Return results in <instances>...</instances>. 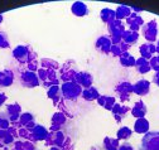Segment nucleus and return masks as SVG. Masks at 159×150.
<instances>
[{
    "mask_svg": "<svg viewBox=\"0 0 159 150\" xmlns=\"http://www.w3.org/2000/svg\"><path fill=\"white\" fill-rule=\"evenodd\" d=\"M13 58L19 66H25L38 61V55L29 44H19L13 49Z\"/></svg>",
    "mask_w": 159,
    "mask_h": 150,
    "instance_id": "f257e3e1",
    "label": "nucleus"
},
{
    "mask_svg": "<svg viewBox=\"0 0 159 150\" xmlns=\"http://www.w3.org/2000/svg\"><path fill=\"white\" fill-rule=\"evenodd\" d=\"M38 78L41 81V85L43 87H46L47 90L53 87V86H58L59 85V76L57 71H52V69H46V68H41L37 71Z\"/></svg>",
    "mask_w": 159,
    "mask_h": 150,
    "instance_id": "f03ea898",
    "label": "nucleus"
},
{
    "mask_svg": "<svg viewBox=\"0 0 159 150\" xmlns=\"http://www.w3.org/2000/svg\"><path fill=\"white\" fill-rule=\"evenodd\" d=\"M82 87L77 85L75 81L71 82H63L61 85V91L62 96L66 101H76L78 97H81L82 95Z\"/></svg>",
    "mask_w": 159,
    "mask_h": 150,
    "instance_id": "7ed1b4c3",
    "label": "nucleus"
},
{
    "mask_svg": "<svg viewBox=\"0 0 159 150\" xmlns=\"http://www.w3.org/2000/svg\"><path fill=\"white\" fill-rule=\"evenodd\" d=\"M125 24L121 22V20H112L111 23L107 24V32H109V37L111 39V43L112 44H117L121 42V38H123V34L125 32Z\"/></svg>",
    "mask_w": 159,
    "mask_h": 150,
    "instance_id": "20e7f679",
    "label": "nucleus"
},
{
    "mask_svg": "<svg viewBox=\"0 0 159 150\" xmlns=\"http://www.w3.org/2000/svg\"><path fill=\"white\" fill-rule=\"evenodd\" d=\"M77 66L73 60L66 61L61 67H59V80L62 82H71L75 81L76 73H77Z\"/></svg>",
    "mask_w": 159,
    "mask_h": 150,
    "instance_id": "39448f33",
    "label": "nucleus"
},
{
    "mask_svg": "<svg viewBox=\"0 0 159 150\" xmlns=\"http://www.w3.org/2000/svg\"><path fill=\"white\" fill-rule=\"evenodd\" d=\"M18 81L25 88H34L41 85L37 72H32L28 69H24L20 73H18Z\"/></svg>",
    "mask_w": 159,
    "mask_h": 150,
    "instance_id": "423d86ee",
    "label": "nucleus"
},
{
    "mask_svg": "<svg viewBox=\"0 0 159 150\" xmlns=\"http://www.w3.org/2000/svg\"><path fill=\"white\" fill-rule=\"evenodd\" d=\"M138 150H159V131L147 133L143 136Z\"/></svg>",
    "mask_w": 159,
    "mask_h": 150,
    "instance_id": "0eeeda50",
    "label": "nucleus"
},
{
    "mask_svg": "<svg viewBox=\"0 0 159 150\" xmlns=\"http://www.w3.org/2000/svg\"><path fill=\"white\" fill-rule=\"evenodd\" d=\"M115 93L117 95L120 102H128L133 95V83L129 81H120L115 86Z\"/></svg>",
    "mask_w": 159,
    "mask_h": 150,
    "instance_id": "6e6552de",
    "label": "nucleus"
},
{
    "mask_svg": "<svg viewBox=\"0 0 159 150\" xmlns=\"http://www.w3.org/2000/svg\"><path fill=\"white\" fill-rule=\"evenodd\" d=\"M142 34L147 42L154 43L158 41V23L155 19L149 20L148 23H144L142 28Z\"/></svg>",
    "mask_w": 159,
    "mask_h": 150,
    "instance_id": "1a4fd4ad",
    "label": "nucleus"
},
{
    "mask_svg": "<svg viewBox=\"0 0 159 150\" xmlns=\"http://www.w3.org/2000/svg\"><path fill=\"white\" fill-rule=\"evenodd\" d=\"M66 138H67V135L65 133H62V131H49V135H48L47 140L44 141V145L48 148H52V146L62 148Z\"/></svg>",
    "mask_w": 159,
    "mask_h": 150,
    "instance_id": "9d476101",
    "label": "nucleus"
},
{
    "mask_svg": "<svg viewBox=\"0 0 159 150\" xmlns=\"http://www.w3.org/2000/svg\"><path fill=\"white\" fill-rule=\"evenodd\" d=\"M49 135V130L46 129L43 125L37 124L32 130H30V141L37 143V141H46Z\"/></svg>",
    "mask_w": 159,
    "mask_h": 150,
    "instance_id": "9b49d317",
    "label": "nucleus"
},
{
    "mask_svg": "<svg viewBox=\"0 0 159 150\" xmlns=\"http://www.w3.org/2000/svg\"><path fill=\"white\" fill-rule=\"evenodd\" d=\"M75 82L77 85H80L82 88H89L93 83V77H92V74L87 71H78L76 73Z\"/></svg>",
    "mask_w": 159,
    "mask_h": 150,
    "instance_id": "f8f14e48",
    "label": "nucleus"
},
{
    "mask_svg": "<svg viewBox=\"0 0 159 150\" xmlns=\"http://www.w3.org/2000/svg\"><path fill=\"white\" fill-rule=\"evenodd\" d=\"M125 20H126V25L129 27V30H133V32H139L144 25V19L139 14H136L134 11L126 18Z\"/></svg>",
    "mask_w": 159,
    "mask_h": 150,
    "instance_id": "ddd939ff",
    "label": "nucleus"
},
{
    "mask_svg": "<svg viewBox=\"0 0 159 150\" xmlns=\"http://www.w3.org/2000/svg\"><path fill=\"white\" fill-rule=\"evenodd\" d=\"M111 47H112V43H111L110 37H107V35L98 37V38L96 39V42H95L96 51L100 52V53H104V54H110Z\"/></svg>",
    "mask_w": 159,
    "mask_h": 150,
    "instance_id": "4468645a",
    "label": "nucleus"
},
{
    "mask_svg": "<svg viewBox=\"0 0 159 150\" xmlns=\"http://www.w3.org/2000/svg\"><path fill=\"white\" fill-rule=\"evenodd\" d=\"M66 122H67V117L62 114L61 111H57L56 114H53V116L51 119L49 131H61V129L66 125Z\"/></svg>",
    "mask_w": 159,
    "mask_h": 150,
    "instance_id": "2eb2a0df",
    "label": "nucleus"
},
{
    "mask_svg": "<svg viewBox=\"0 0 159 150\" xmlns=\"http://www.w3.org/2000/svg\"><path fill=\"white\" fill-rule=\"evenodd\" d=\"M130 111V107L123 104H115V106L111 110V114L114 115V119L117 124H120L128 115V112Z\"/></svg>",
    "mask_w": 159,
    "mask_h": 150,
    "instance_id": "dca6fc26",
    "label": "nucleus"
},
{
    "mask_svg": "<svg viewBox=\"0 0 159 150\" xmlns=\"http://www.w3.org/2000/svg\"><path fill=\"white\" fill-rule=\"evenodd\" d=\"M5 112H7V115H8L9 120H10V122L19 121V117H20V115L23 114V112H22V106L19 104H16V102L7 105Z\"/></svg>",
    "mask_w": 159,
    "mask_h": 150,
    "instance_id": "f3484780",
    "label": "nucleus"
},
{
    "mask_svg": "<svg viewBox=\"0 0 159 150\" xmlns=\"http://www.w3.org/2000/svg\"><path fill=\"white\" fill-rule=\"evenodd\" d=\"M133 92L138 96H147L150 92V82L148 80H139L133 85Z\"/></svg>",
    "mask_w": 159,
    "mask_h": 150,
    "instance_id": "a211bd4d",
    "label": "nucleus"
},
{
    "mask_svg": "<svg viewBox=\"0 0 159 150\" xmlns=\"http://www.w3.org/2000/svg\"><path fill=\"white\" fill-rule=\"evenodd\" d=\"M47 97L52 100L53 105L57 107L59 104H61L62 101H65L63 96H62V91H61V86H53L51 88L47 90Z\"/></svg>",
    "mask_w": 159,
    "mask_h": 150,
    "instance_id": "6ab92c4d",
    "label": "nucleus"
},
{
    "mask_svg": "<svg viewBox=\"0 0 159 150\" xmlns=\"http://www.w3.org/2000/svg\"><path fill=\"white\" fill-rule=\"evenodd\" d=\"M15 73L10 68L0 71V87H10L14 83Z\"/></svg>",
    "mask_w": 159,
    "mask_h": 150,
    "instance_id": "aec40b11",
    "label": "nucleus"
},
{
    "mask_svg": "<svg viewBox=\"0 0 159 150\" xmlns=\"http://www.w3.org/2000/svg\"><path fill=\"white\" fill-rule=\"evenodd\" d=\"M139 53H140V57H143V58L149 61L152 57H154V54L157 53L155 52V44L154 43H149V42H145V43L140 44V47H139Z\"/></svg>",
    "mask_w": 159,
    "mask_h": 150,
    "instance_id": "412c9836",
    "label": "nucleus"
},
{
    "mask_svg": "<svg viewBox=\"0 0 159 150\" xmlns=\"http://www.w3.org/2000/svg\"><path fill=\"white\" fill-rule=\"evenodd\" d=\"M131 115L135 117V119H142V117H145L147 112H148V108H147V105L144 104V101H136L133 106V108L130 110Z\"/></svg>",
    "mask_w": 159,
    "mask_h": 150,
    "instance_id": "4be33fe9",
    "label": "nucleus"
},
{
    "mask_svg": "<svg viewBox=\"0 0 159 150\" xmlns=\"http://www.w3.org/2000/svg\"><path fill=\"white\" fill-rule=\"evenodd\" d=\"M149 129H150V125H149V121L145 117L136 119V121L134 124V131L136 134L145 135L147 133H149Z\"/></svg>",
    "mask_w": 159,
    "mask_h": 150,
    "instance_id": "5701e85b",
    "label": "nucleus"
},
{
    "mask_svg": "<svg viewBox=\"0 0 159 150\" xmlns=\"http://www.w3.org/2000/svg\"><path fill=\"white\" fill-rule=\"evenodd\" d=\"M19 124H20L22 127H25L28 130H32L37 124L34 120V115L30 114V112H23L19 117Z\"/></svg>",
    "mask_w": 159,
    "mask_h": 150,
    "instance_id": "b1692460",
    "label": "nucleus"
},
{
    "mask_svg": "<svg viewBox=\"0 0 159 150\" xmlns=\"http://www.w3.org/2000/svg\"><path fill=\"white\" fill-rule=\"evenodd\" d=\"M71 11L73 15L76 16H86L90 10H89V7L84 3V2H75L72 5H71Z\"/></svg>",
    "mask_w": 159,
    "mask_h": 150,
    "instance_id": "393cba45",
    "label": "nucleus"
},
{
    "mask_svg": "<svg viewBox=\"0 0 159 150\" xmlns=\"http://www.w3.org/2000/svg\"><path fill=\"white\" fill-rule=\"evenodd\" d=\"M81 97H82L85 101L92 102V101H96L98 97H100V92L97 91L96 87L91 86V87H89V88H84V90H82Z\"/></svg>",
    "mask_w": 159,
    "mask_h": 150,
    "instance_id": "a878e982",
    "label": "nucleus"
},
{
    "mask_svg": "<svg viewBox=\"0 0 159 150\" xmlns=\"http://www.w3.org/2000/svg\"><path fill=\"white\" fill-rule=\"evenodd\" d=\"M96 101H97V104L100 105L101 107H104V108L107 110V111H111L112 107H114L115 104H116L115 97H114V96H107V95H100V97H98Z\"/></svg>",
    "mask_w": 159,
    "mask_h": 150,
    "instance_id": "bb28decb",
    "label": "nucleus"
},
{
    "mask_svg": "<svg viewBox=\"0 0 159 150\" xmlns=\"http://www.w3.org/2000/svg\"><path fill=\"white\" fill-rule=\"evenodd\" d=\"M121 41L125 44H128L129 47H133L139 41V33L138 32H133V30H125L124 34H123Z\"/></svg>",
    "mask_w": 159,
    "mask_h": 150,
    "instance_id": "cd10ccee",
    "label": "nucleus"
},
{
    "mask_svg": "<svg viewBox=\"0 0 159 150\" xmlns=\"http://www.w3.org/2000/svg\"><path fill=\"white\" fill-rule=\"evenodd\" d=\"M135 61L136 60L134 58L133 54H130V52H125L119 57V63H120L121 67H125V68L135 67Z\"/></svg>",
    "mask_w": 159,
    "mask_h": 150,
    "instance_id": "c85d7f7f",
    "label": "nucleus"
},
{
    "mask_svg": "<svg viewBox=\"0 0 159 150\" xmlns=\"http://www.w3.org/2000/svg\"><path fill=\"white\" fill-rule=\"evenodd\" d=\"M135 68L136 71L140 73V74H145L148 72H150V63L148 60L143 58V57H139L136 61H135Z\"/></svg>",
    "mask_w": 159,
    "mask_h": 150,
    "instance_id": "c756f323",
    "label": "nucleus"
},
{
    "mask_svg": "<svg viewBox=\"0 0 159 150\" xmlns=\"http://www.w3.org/2000/svg\"><path fill=\"white\" fill-rule=\"evenodd\" d=\"M129 46L128 44H125L123 41L120 42V43H117V44H112V47H111V51H110V54L112 55V57H120V55L123 54V53H125V52H129Z\"/></svg>",
    "mask_w": 159,
    "mask_h": 150,
    "instance_id": "7c9ffc66",
    "label": "nucleus"
},
{
    "mask_svg": "<svg viewBox=\"0 0 159 150\" xmlns=\"http://www.w3.org/2000/svg\"><path fill=\"white\" fill-rule=\"evenodd\" d=\"M15 140L16 139L14 138V135L10 133L9 130H0V143H2L5 148L11 145V144H14Z\"/></svg>",
    "mask_w": 159,
    "mask_h": 150,
    "instance_id": "2f4dec72",
    "label": "nucleus"
},
{
    "mask_svg": "<svg viewBox=\"0 0 159 150\" xmlns=\"http://www.w3.org/2000/svg\"><path fill=\"white\" fill-rule=\"evenodd\" d=\"M131 8L128 7V5H119L116 9H115V15H116V19L117 20H123V19H126V18L131 14Z\"/></svg>",
    "mask_w": 159,
    "mask_h": 150,
    "instance_id": "473e14b6",
    "label": "nucleus"
},
{
    "mask_svg": "<svg viewBox=\"0 0 159 150\" xmlns=\"http://www.w3.org/2000/svg\"><path fill=\"white\" fill-rule=\"evenodd\" d=\"M100 19H101L104 23H106V24L111 23L112 20L116 19L115 10H112V9H110V8H104V9L100 11Z\"/></svg>",
    "mask_w": 159,
    "mask_h": 150,
    "instance_id": "72a5a7b5",
    "label": "nucleus"
},
{
    "mask_svg": "<svg viewBox=\"0 0 159 150\" xmlns=\"http://www.w3.org/2000/svg\"><path fill=\"white\" fill-rule=\"evenodd\" d=\"M13 145L15 150H37L34 143L28 141V140H15Z\"/></svg>",
    "mask_w": 159,
    "mask_h": 150,
    "instance_id": "f704fd0d",
    "label": "nucleus"
},
{
    "mask_svg": "<svg viewBox=\"0 0 159 150\" xmlns=\"http://www.w3.org/2000/svg\"><path fill=\"white\" fill-rule=\"evenodd\" d=\"M104 150H117L120 146V143L116 138H111V136H106L104 139Z\"/></svg>",
    "mask_w": 159,
    "mask_h": 150,
    "instance_id": "c9c22d12",
    "label": "nucleus"
},
{
    "mask_svg": "<svg viewBox=\"0 0 159 150\" xmlns=\"http://www.w3.org/2000/svg\"><path fill=\"white\" fill-rule=\"evenodd\" d=\"M41 68L52 69V71H59V63L51 58H42L41 60Z\"/></svg>",
    "mask_w": 159,
    "mask_h": 150,
    "instance_id": "e433bc0d",
    "label": "nucleus"
},
{
    "mask_svg": "<svg viewBox=\"0 0 159 150\" xmlns=\"http://www.w3.org/2000/svg\"><path fill=\"white\" fill-rule=\"evenodd\" d=\"M131 135H133V130L130 127L121 126L116 133V139L117 140H128V139H130Z\"/></svg>",
    "mask_w": 159,
    "mask_h": 150,
    "instance_id": "4c0bfd02",
    "label": "nucleus"
},
{
    "mask_svg": "<svg viewBox=\"0 0 159 150\" xmlns=\"http://www.w3.org/2000/svg\"><path fill=\"white\" fill-rule=\"evenodd\" d=\"M10 126V120L7 112H0V130H8Z\"/></svg>",
    "mask_w": 159,
    "mask_h": 150,
    "instance_id": "58836bf2",
    "label": "nucleus"
},
{
    "mask_svg": "<svg viewBox=\"0 0 159 150\" xmlns=\"http://www.w3.org/2000/svg\"><path fill=\"white\" fill-rule=\"evenodd\" d=\"M10 47V42L8 38V34L3 30H0V49H7Z\"/></svg>",
    "mask_w": 159,
    "mask_h": 150,
    "instance_id": "ea45409f",
    "label": "nucleus"
},
{
    "mask_svg": "<svg viewBox=\"0 0 159 150\" xmlns=\"http://www.w3.org/2000/svg\"><path fill=\"white\" fill-rule=\"evenodd\" d=\"M61 149L62 150H75V143L68 135H67V138H66V140H65V143H63Z\"/></svg>",
    "mask_w": 159,
    "mask_h": 150,
    "instance_id": "a19ab883",
    "label": "nucleus"
},
{
    "mask_svg": "<svg viewBox=\"0 0 159 150\" xmlns=\"http://www.w3.org/2000/svg\"><path fill=\"white\" fill-rule=\"evenodd\" d=\"M149 63H150V68L155 72L159 71V55H154L149 60Z\"/></svg>",
    "mask_w": 159,
    "mask_h": 150,
    "instance_id": "79ce46f5",
    "label": "nucleus"
},
{
    "mask_svg": "<svg viewBox=\"0 0 159 150\" xmlns=\"http://www.w3.org/2000/svg\"><path fill=\"white\" fill-rule=\"evenodd\" d=\"M117 150H134V148H133V145H131L130 143L125 141V143L120 144V146H119V149H117Z\"/></svg>",
    "mask_w": 159,
    "mask_h": 150,
    "instance_id": "37998d69",
    "label": "nucleus"
},
{
    "mask_svg": "<svg viewBox=\"0 0 159 150\" xmlns=\"http://www.w3.org/2000/svg\"><path fill=\"white\" fill-rule=\"evenodd\" d=\"M7 100H8V96L5 95L4 92L0 91V107H2V106H3V105L7 102Z\"/></svg>",
    "mask_w": 159,
    "mask_h": 150,
    "instance_id": "c03bdc74",
    "label": "nucleus"
},
{
    "mask_svg": "<svg viewBox=\"0 0 159 150\" xmlns=\"http://www.w3.org/2000/svg\"><path fill=\"white\" fill-rule=\"evenodd\" d=\"M153 82H154V85H157L159 87V71L155 72V74L153 76Z\"/></svg>",
    "mask_w": 159,
    "mask_h": 150,
    "instance_id": "a18cd8bd",
    "label": "nucleus"
},
{
    "mask_svg": "<svg viewBox=\"0 0 159 150\" xmlns=\"http://www.w3.org/2000/svg\"><path fill=\"white\" fill-rule=\"evenodd\" d=\"M155 52H157V54L159 55V39L157 41V44H155Z\"/></svg>",
    "mask_w": 159,
    "mask_h": 150,
    "instance_id": "49530a36",
    "label": "nucleus"
},
{
    "mask_svg": "<svg viewBox=\"0 0 159 150\" xmlns=\"http://www.w3.org/2000/svg\"><path fill=\"white\" fill-rule=\"evenodd\" d=\"M49 150H62V149L58 146H52V148H49Z\"/></svg>",
    "mask_w": 159,
    "mask_h": 150,
    "instance_id": "de8ad7c7",
    "label": "nucleus"
},
{
    "mask_svg": "<svg viewBox=\"0 0 159 150\" xmlns=\"http://www.w3.org/2000/svg\"><path fill=\"white\" fill-rule=\"evenodd\" d=\"M90 150H102V149H101V148H98V146H92Z\"/></svg>",
    "mask_w": 159,
    "mask_h": 150,
    "instance_id": "09e8293b",
    "label": "nucleus"
},
{
    "mask_svg": "<svg viewBox=\"0 0 159 150\" xmlns=\"http://www.w3.org/2000/svg\"><path fill=\"white\" fill-rule=\"evenodd\" d=\"M3 19H4V18H3V14H0V24L3 23Z\"/></svg>",
    "mask_w": 159,
    "mask_h": 150,
    "instance_id": "8fccbe9b",
    "label": "nucleus"
},
{
    "mask_svg": "<svg viewBox=\"0 0 159 150\" xmlns=\"http://www.w3.org/2000/svg\"><path fill=\"white\" fill-rule=\"evenodd\" d=\"M4 148H5V146H4V145H3V144H2V143H0V150H3V149H4Z\"/></svg>",
    "mask_w": 159,
    "mask_h": 150,
    "instance_id": "3c124183",
    "label": "nucleus"
},
{
    "mask_svg": "<svg viewBox=\"0 0 159 150\" xmlns=\"http://www.w3.org/2000/svg\"><path fill=\"white\" fill-rule=\"evenodd\" d=\"M5 150H15V149H14V148H13V149H9V148H7Z\"/></svg>",
    "mask_w": 159,
    "mask_h": 150,
    "instance_id": "603ef678",
    "label": "nucleus"
}]
</instances>
